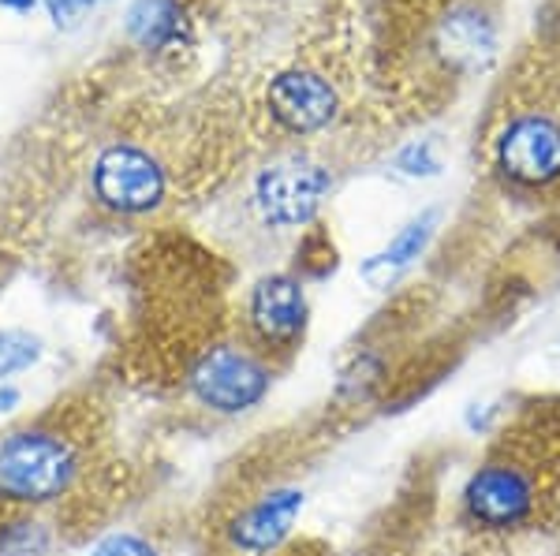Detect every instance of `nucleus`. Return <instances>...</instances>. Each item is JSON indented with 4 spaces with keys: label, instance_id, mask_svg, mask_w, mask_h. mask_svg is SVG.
<instances>
[{
    "label": "nucleus",
    "instance_id": "11",
    "mask_svg": "<svg viewBox=\"0 0 560 556\" xmlns=\"http://www.w3.org/2000/svg\"><path fill=\"white\" fill-rule=\"evenodd\" d=\"M438 224H441L438 210H427V213H419V217H411L377 255H370L366 262L359 265V276H363L370 288H393V284L427 255Z\"/></svg>",
    "mask_w": 560,
    "mask_h": 556
},
{
    "label": "nucleus",
    "instance_id": "14",
    "mask_svg": "<svg viewBox=\"0 0 560 556\" xmlns=\"http://www.w3.org/2000/svg\"><path fill=\"white\" fill-rule=\"evenodd\" d=\"M86 556H161L158 542L139 531H108L90 545Z\"/></svg>",
    "mask_w": 560,
    "mask_h": 556
},
{
    "label": "nucleus",
    "instance_id": "6",
    "mask_svg": "<svg viewBox=\"0 0 560 556\" xmlns=\"http://www.w3.org/2000/svg\"><path fill=\"white\" fill-rule=\"evenodd\" d=\"M332 191L329 168L311 157H280L255 179V210L261 224L277 232L303 228L318 217L322 202Z\"/></svg>",
    "mask_w": 560,
    "mask_h": 556
},
{
    "label": "nucleus",
    "instance_id": "2",
    "mask_svg": "<svg viewBox=\"0 0 560 556\" xmlns=\"http://www.w3.org/2000/svg\"><path fill=\"white\" fill-rule=\"evenodd\" d=\"M187 392L221 418L250 415L273 392V363L250 344H213L187 366Z\"/></svg>",
    "mask_w": 560,
    "mask_h": 556
},
{
    "label": "nucleus",
    "instance_id": "15",
    "mask_svg": "<svg viewBox=\"0 0 560 556\" xmlns=\"http://www.w3.org/2000/svg\"><path fill=\"white\" fill-rule=\"evenodd\" d=\"M393 168L408 179H430L441 173V157H438V146L430 139H419V142H408L400 154L393 157Z\"/></svg>",
    "mask_w": 560,
    "mask_h": 556
},
{
    "label": "nucleus",
    "instance_id": "4",
    "mask_svg": "<svg viewBox=\"0 0 560 556\" xmlns=\"http://www.w3.org/2000/svg\"><path fill=\"white\" fill-rule=\"evenodd\" d=\"M243 326H247V344L269 363L300 352L306 329H311V295H306L303 276H258L243 299Z\"/></svg>",
    "mask_w": 560,
    "mask_h": 556
},
{
    "label": "nucleus",
    "instance_id": "13",
    "mask_svg": "<svg viewBox=\"0 0 560 556\" xmlns=\"http://www.w3.org/2000/svg\"><path fill=\"white\" fill-rule=\"evenodd\" d=\"M45 344L31 329H0V381L26 374L42 363Z\"/></svg>",
    "mask_w": 560,
    "mask_h": 556
},
{
    "label": "nucleus",
    "instance_id": "1",
    "mask_svg": "<svg viewBox=\"0 0 560 556\" xmlns=\"http://www.w3.org/2000/svg\"><path fill=\"white\" fill-rule=\"evenodd\" d=\"M83 478V452L65 429L31 423L0 434V505L34 512L65 500Z\"/></svg>",
    "mask_w": 560,
    "mask_h": 556
},
{
    "label": "nucleus",
    "instance_id": "10",
    "mask_svg": "<svg viewBox=\"0 0 560 556\" xmlns=\"http://www.w3.org/2000/svg\"><path fill=\"white\" fill-rule=\"evenodd\" d=\"M433 42L456 71H482L497 52V26L478 4H456L438 23Z\"/></svg>",
    "mask_w": 560,
    "mask_h": 556
},
{
    "label": "nucleus",
    "instance_id": "17",
    "mask_svg": "<svg viewBox=\"0 0 560 556\" xmlns=\"http://www.w3.org/2000/svg\"><path fill=\"white\" fill-rule=\"evenodd\" d=\"M20 400H23V392L15 389V385L0 381V415H12V411L20 407Z\"/></svg>",
    "mask_w": 560,
    "mask_h": 556
},
{
    "label": "nucleus",
    "instance_id": "9",
    "mask_svg": "<svg viewBox=\"0 0 560 556\" xmlns=\"http://www.w3.org/2000/svg\"><path fill=\"white\" fill-rule=\"evenodd\" d=\"M266 109L277 120V128H284L288 134H318L337 120L340 94L318 71L288 68L269 79Z\"/></svg>",
    "mask_w": 560,
    "mask_h": 556
},
{
    "label": "nucleus",
    "instance_id": "16",
    "mask_svg": "<svg viewBox=\"0 0 560 556\" xmlns=\"http://www.w3.org/2000/svg\"><path fill=\"white\" fill-rule=\"evenodd\" d=\"M45 4H49L52 20H57L60 26H71L90 4H94V0H45Z\"/></svg>",
    "mask_w": 560,
    "mask_h": 556
},
{
    "label": "nucleus",
    "instance_id": "3",
    "mask_svg": "<svg viewBox=\"0 0 560 556\" xmlns=\"http://www.w3.org/2000/svg\"><path fill=\"white\" fill-rule=\"evenodd\" d=\"M497 176L516 191H549L560 184V113L527 105L497 128L490 142Z\"/></svg>",
    "mask_w": 560,
    "mask_h": 556
},
{
    "label": "nucleus",
    "instance_id": "18",
    "mask_svg": "<svg viewBox=\"0 0 560 556\" xmlns=\"http://www.w3.org/2000/svg\"><path fill=\"white\" fill-rule=\"evenodd\" d=\"M0 4H8V8H20V12H23V8H31L34 0H0Z\"/></svg>",
    "mask_w": 560,
    "mask_h": 556
},
{
    "label": "nucleus",
    "instance_id": "7",
    "mask_svg": "<svg viewBox=\"0 0 560 556\" xmlns=\"http://www.w3.org/2000/svg\"><path fill=\"white\" fill-rule=\"evenodd\" d=\"M94 194L116 213H150L165 199V173L147 150L116 142L94 161Z\"/></svg>",
    "mask_w": 560,
    "mask_h": 556
},
{
    "label": "nucleus",
    "instance_id": "8",
    "mask_svg": "<svg viewBox=\"0 0 560 556\" xmlns=\"http://www.w3.org/2000/svg\"><path fill=\"white\" fill-rule=\"evenodd\" d=\"M306 508L303 486H273L258 493L255 500L240 508L236 516L224 523V542L232 553L243 556H269L292 537Z\"/></svg>",
    "mask_w": 560,
    "mask_h": 556
},
{
    "label": "nucleus",
    "instance_id": "12",
    "mask_svg": "<svg viewBox=\"0 0 560 556\" xmlns=\"http://www.w3.org/2000/svg\"><path fill=\"white\" fill-rule=\"evenodd\" d=\"M128 31L147 49H176L179 42H187L191 26L173 0H139L128 12Z\"/></svg>",
    "mask_w": 560,
    "mask_h": 556
},
{
    "label": "nucleus",
    "instance_id": "5",
    "mask_svg": "<svg viewBox=\"0 0 560 556\" xmlns=\"http://www.w3.org/2000/svg\"><path fill=\"white\" fill-rule=\"evenodd\" d=\"M459 508L478 531H523L538 512V478L520 460H486L467 474Z\"/></svg>",
    "mask_w": 560,
    "mask_h": 556
}]
</instances>
